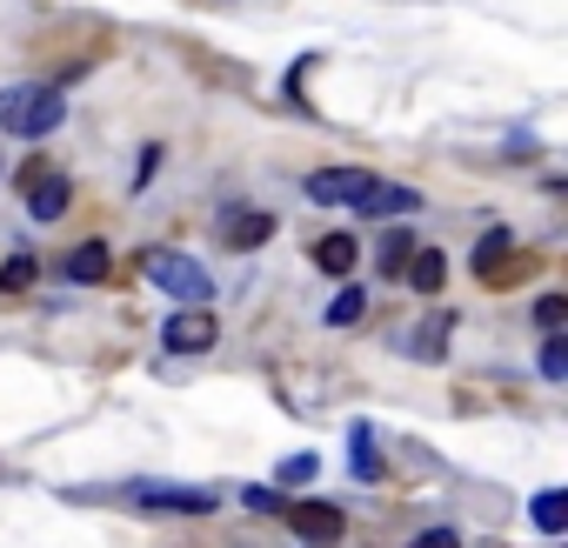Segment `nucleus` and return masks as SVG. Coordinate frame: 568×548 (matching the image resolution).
Segmentation results:
<instances>
[{
	"instance_id": "16",
	"label": "nucleus",
	"mask_w": 568,
	"mask_h": 548,
	"mask_svg": "<svg viewBox=\"0 0 568 548\" xmlns=\"http://www.w3.org/2000/svg\"><path fill=\"white\" fill-rule=\"evenodd\" d=\"M101 274H108V247H101V241H88V247H74V254H68V282H81V288H88V282H101Z\"/></svg>"
},
{
	"instance_id": "19",
	"label": "nucleus",
	"mask_w": 568,
	"mask_h": 548,
	"mask_svg": "<svg viewBox=\"0 0 568 548\" xmlns=\"http://www.w3.org/2000/svg\"><path fill=\"white\" fill-rule=\"evenodd\" d=\"M541 382H568V342H561V335L541 348Z\"/></svg>"
},
{
	"instance_id": "1",
	"label": "nucleus",
	"mask_w": 568,
	"mask_h": 548,
	"mask_svg": "<svg viewBox=\"0 0 568 548\" xmlns=\"http://www.w3.org/2000/svg\"><path fill=\"white\" fill-rule=\"evenodd\" d=\"M61 121H68V101H61L54 81H14V88H0V134L48 141Z\"/></svg>"
},
{
	"instance_id": "8",
	"label": "nucleus",
	"mask_w": 568,
	"mask_h": 548,
	"mask_svg": "<svg viewBox=\"0 0 568 548\" xmlns=\"http://www.w3.org/2000/svg\"><path fill=\"white\" fill-rule=\"evenodd\" d=\"M362 181H368V168H322V174H308V201L348 207V201L362 194Z\"/></svg>"
},
{
	"instance_id": "11",
	"label": "nucleus",
	"mask_w": 568,
	"mask_h": 548,
	"mask_svg": "<svg viewBox=\"0 0 568 548\" xmlns=\"http://www.w3.org/2000/svg\"><path fill=\"white\" fill-rule=\"evenodd\" d=\"M355 261H362L355 234H322V241H315V267H328V274H355Z\"/></svg>"
},
{
	"instance_id": "22",
	"label": "nucleus",
	"mask_w": 568,
	"mask_h": 548,
	"mask_svg": "<svg viewBox=\"0 0 568 548\" xmlns=\"http://www.w3.org/2000/svg\"><path fill=\"white\" fill-rule=\"evenodd\" d=\"M535 322H541V328H561V322H568V295H541V302H535Z\"/></svg>"
},
{
	"instance_id": "10",
	"label": "nucleus",
	"mask_w": 568,
	"mask_h": 548,
	"mask_svg": "<svg viewBox=\"0 0 568 548\" xmlns=\"http://www.w3.org/2000/svg\"><path fill=\"white\" fill-rule=\"evenodd\" d=\"M348 468H355V481H368V488L388 475V468H382V455H375V428H368V422H355V428H348Z\"/></svg>"
},
{
	"instance_id": "13",
	"label": "nucleus",
	"mask_w": 568,
	"mask_h": 548,
	"mask_svg": "<svg viewBox=\"0 0 568 548\" xmlns=\"http://www.w3.org/2000/svg\"><path fill=\"white\" fill-rule=\"evenodd\" d=\"M528 521H535L541 535H561V528H568V495H561V488H541V495L528 501Z\"/></svg>"
},
{
	"instance_id": "14",
	"label": "nucleus",
	"mask_w": 568,
	"mask_h": 548,
	"mask_svg": "<svg viewBox=\"0 0 568 548\" xmlns=\"http://www.w3.org/2000/svg\"><path fill=\"white\" fill-rule=\"evenodd\" d=\"M515 247V234L508 227H488L481 234V247H475V274H481V282H501V254Z\"/></svg>"
},
{
	"instance_id": "21",
	"label": "nucleus",
	"mask_w": 568,
	"mask_h": 548,
	"mask_svg": "<svg viewBox=\"0 0 568 548\" xmlns=\"http://www.w3.org/2000/svg\"><path fill=\"white\" fill-rule=\"evenodd\" d=\"M34 274H41V267H34L28 254H14L8 267H0V288H28V282H34Z\"/></svg>"
},
{
	"instance_id": "7",
	"label": "nucleus",
	"mask_w": 568,
	"mask_h": 548,
	"mask_svg": "<svg viewBox=\"0 0 568 548\" xmlns=\"http://www.w3.org/2000/svg\"><path fill=\"white\" fill-rule=\"evenodd\" d=\"M21 194H28V214H34V221H61L74 187H68V174H61V168H41V174H34Z\"/></svg>"
},
{
	"instance_id": "4",
	"label": "nucleus",
	"mask_w": 568,
	"mask_h": 548,
	"mask_svg": "<svg viewBox=\"0 0 568 548\" xmlns=\"http://www.w3.org/2000/svg\"><path fill=\"white\" fill-rule=\"evenodd\" d=\"M348 207H355L362 221H382V214H415V207H422V194H415V187H402V181H375V174H368V181H362V194H355Z\"/></svg>"
},
{
	"instance_id": "9",
	"label": "nucleus",
	"mask_w": 568,
	"mask_h": 548,
	"mask_svg": "<svg viewBox=\"0 0 568 548\" xmlns=\"http://www.w3.org/2000/svg\"><path fill=\"white\" fill-rule=\"evenodd\" d=\"M402 282H408L415 295H442V282H448V254H442V247H415V254L402 261Z\"/></svg>"
},
{
	"instance_id": "3",
	"label": "nucleus",
	"mask_w": 568,
	"mask_h": 548,
	"mask_svg": "<svg viewBox=\"0 0 568 548\" xmlns=\"http://www.w3.org/2000/svg\"><path fill=\"white\" fill-rule=\"evenodd\" d=\"M281 515H288V528H295L302 541H342V535H348V515H342L335 501H288Z\"/></svg>"
},
{
	"instance_id": "23",
	"label": "nucleus",
	"mask_w": 568,
	"mask_h": 548,
	"mask_svg": "<svg viewBox=\"0 0 568 548\" xmlns=\"http://www.w3.org/2000/svg\"><path fill=\"white\" fill-rule=\"evenodd\" d=\"M241 501H247L254 515H281V495H274V488H241Z\"/></svg>"
},
{
	"instance_id": "15",
	"label": "nucleus",
	"mask_w": 568,
	"mask_h": 548,
	"mask_svg": "<svg viewBox=\"0 0 568 548\" xmlns=\"http://www.w3.org/2000/svg\"><path fill=\"white\" fill-rule=\"evenodd\" d=\"M221 234H227V247H261V241L274 234V221H267V214H227Z\"/></svg>"
},
{
	"instance_id": "18",
	"label": "nucleus",
	"mask_w": 568,
	"mask_h": 548,
	"mask_svg": "<svg viewBox=\"0 0 568 548\" xmlns=\"http://www.w3.org/2000/svg\"><path fill=\"white\" fill-rule=\"evenodd\" d=\"M415 254V241H408V227H388V241H382V267L395 274V282H402V261Z\"/></svg>"
},
{
	"instance_id": "25",
	"label": "nucleus",
	"mask_w": 568,
	"mask_h": 548,
	"mask_svg": "<svg viewBox=\"0 0 568 548\" xmlns=\"http://www.w3.org/2000/svg\"><path fill=\"white\" fill-rule=\"evenodd\" d=\"M154 168H161V148H141V161H134V187H148Z\"/></svg>"
},
{
	"instance_id": "12",
	"label": "nucleus",
	"mask_w": 568,
	"mask_h": 548,
	"mask_svg": "<svg viewBox=\"0 0 568 548\" xmlns=\"http://www.w3.org/2000/svg\"><path fill=\"white\" fill-rule=\"evenodd\" d=\"M448 328H455V315H428L422 335L408 342V355H415V362H442V355H448Z\"/></svg>"
},
{
	"instance_id": "20",
	"label": "nucleus",
	"mask_w": 568,
	"mask_h": 548,
	"mask_svg": "<svg viewBox=\"0 0 568 548\" xmlns=\"http://www.w3.org/2000/svg\"><path fill=\"white\" fill-rule=\"evenodd\" d=\"M274 475H281V481H315V475H322V461H315V455L302 448V455H288V461H281Z\"/></svg>"
},
{
	"instance_id": "24",
	"label": "nucleus",
	"mask_w": 568,
	"mask_h": 548,
	"mask_svg": "<svg viewBox=\"0 0 568 548\" xmlns=\"http://www.w3.org/2000/svg\"><path fill=\"white\" fill-rule=\"evenodd\" d=\"M408 548H462V535H455V528H422Z\"/></svg>"
},
{
	"instance_id": "2",
	"label": "nucleus",
	"mask_w": 568,
	"mask_h": 548,
	"mask_svg": "<svg viewBox=\"0 0 568 548\" xmlns=\"http://www.w3.org/2000/svg\"><path fill=\"white\" fill-rule=\"evenodd\" d=\"M141 274H148L161 295L187 302V308H207L214 302V274L194 254H181V247H141Z\"/></svg>"
},
{
	"instance_id": "6",
	"label": "nucleus",
	"mask_w": 568,
	"mask_h": 548,
	"mask_svg": "<svg viewBox=\"0 0 568 548\" xmlns=\"http://www.w3.org/2000/svg\"><path fill=\"white\" fill-rule=\"evenodd\" d=\"M128 495H134L141 508H161V515H207V508H214L207 488H174V481H134Z\"/></svg>"
},
{
	"instance_id": "5",
	"label": "nucleus",
	"mask_w": 568,
	"mask_h": 548,
	"mask_svg": "<svg viewBox=\"0 0 568 548\" xmlns=\"http://www.w3.org/2000/svg\"><path fill=\"white\" fill-rule=\"evenodd\" d=\"M161 342H168L174 355H207V348L221 342V322H214L207 308H181V315L161 328Z\"/></svg>"
},
{
	"instance_id": "17",
	"label": "nucleus",
	"mask_w": 568,
	"mask_h": 548,
	"mask_svg": "<svg viewBox=\"0 0 568 548\" xmlns=\"http://www.w3.org/2000/svg\"><path fill=\"white\" fill-rule=\"evenodd\" d=\"M362 315H368V295H362V288H342V295L328 302V328H355Z\"/></svg>"
}]
</instances>
